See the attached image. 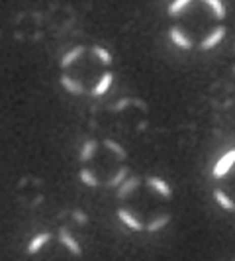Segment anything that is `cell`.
<instances>
[{
  "label": "cell",
  "mask_w": 235,
  "mask_h": 261,
  "mask_svg": "<svg viewBox=\"0 0 235 261\" xmlns=\"http://www.w3.org/2000/svg\"><path fill=\"white\" fill-rule=\"evenodd\" d=\"M78 177H80V181H82V185H86V187H91V189H96L98 187V177L94 175V171L91 169H80V173H78Z\"/></svg>",
  "instance_id": "obj_16"
},
{
  "label": "cell",
  "mask_w": 235,
  "mask_h": 261,
  "mask_svg": "<svg viewBox=\"0 0 235 261\" xmlns=\"http://www.w3.org/2000/svg\"><path fill=\"white\" fill-rule=\"evenodd\" d=\"M214 198H216V202L222 206L223 210H229V212H233L235 210V204H233V198L231 196H227V193H223V191H214Z\"/></svg>",
  "instance_id": "obj_12"
},
{
  "label": "cell",
  "mask_w": 235,
  "mask_h": 261,
  "mask_svg": "<svg viewBox=\"0 0 235 261\" xmlns=\"http://www.w3.org/2000/svg\"><path fill=\"white\" fill-rule=\"evenodd\" d=\"M188 6H190V0H174V2L169 4V14L170 16H177V14H181L183 10H186Z\"/></svg>",
  "instance_id": "obj_20"
},
{
  "label": "cell",
  "mask_w": 235,
  "mask_h": 261,
  "mask_svg": "<svg viewBox=\"0 0 235 261\" xmlns=\"http://www.w3.org/2000/svg\"><path fill=\"white\" fill-rule=\"evenodd\" d=\"M204 4L214 12V18H216V20H223V18H225V12H227V10H225V4H223L222 0H204Z\"/></svg>",
  "instance_id": "obj_13"
},
{
  "label": "cell",
  "mask_w": 235,
  "mask_h": 261,
  "mask_svg": "<svg viewBox=\"0 0 235 261\" xmlns=\"http://www.w3.org/2000/svg\"><path fill=\"white\" fill-rule=\"evenodd\" d=\"M169 38L177 47H181V49H192V39L188 38L181 28H170Z\"/></svg>",
  "instance_id": "obj_5"
},
{
  "label": "cell",
  "mask_w": 235,
  "mask_h": 261,
  "mask_svg": "<svg viewBox=\"0 0 235 261\" xmlns=\"http://www.w3.org/2000/svg\"><path fill=\"white\" fill-rule=\"evenodd\" d=\"M112 81H114V75H112L110 71L104 73V75L100 77V81L96 83V87H94V91H92V96H102V94H106L108 89L112 87Z\"/></svg>",
  "instance_id": "obj_10"
},
{
  "label": "cell",
  "mask_w": 235,
  "mask_h": 261,
  "mask_svg": "<svg viewBox=\"0 0 235 261\" xmlns=\"http://www.w3.org/2000/svg\"><path fill=\"white\" fill-rule=\"evenodd\" d=\"M102 144H104L106 147H108V149L112 151V153H116L118 159H122V161H124V159H128V151H126V149H124L122 145L118 144V142H114V140H110V138H106V140L102 142Z\"/></svg>",
  "instance_id": "obj_18"
},
{
  "label": "cell",
  "mask_w": 235,
  "mask_h": 261,
  "mask_svg": "<svg viewBox=\"0 0 235 261\" xmlns=\"http://www.w3.org/2000/svg\"><path fill=\"white\" fill-rule=\"evenodd\" d=\"M49 240H51V234H49V232H41V234L34 236V238L30 240V244H27V253H30V255H36Z\"/></svg>",
  "instance_id": "obj_7"
},
{
  "label": "cell",
  "mask_w": 235,
  "mask_h": 261,
  "mask_svg": "<svg viewBox=\"0 0 235 261\" xmlns=\"http://www.w3.org/2000/svg\"><path fill=\"white\" fill-rule=\"evenodd\" d=\"M169 222H170L169 214H165V216H157L155 220H151V222L145 226V230H147L149 234H155V232H159V230H163Z\"/></svg>",
  "instance_id": "obj_15"
},
{
  "label": "cell",
  "mask_w": 235,
  "mask_h": 261,
  "mask_svg": "<svg viewBox=\"0 0 235 261\" xmlns=\"http://www.w3.org/2000/svg\"><path fill=\"white\" fill-rule=\"evenodd\" d=\"M130 105H139L137 100H133V98H122L120 102H116V105L112 106V110H116V112H122L126 106H130Z\"/></svg>",
  "instance_id": "obj_21"
},
{
  "label": "cell",
  "mask_w": 235,
  "mask_h": 261,
  "mask_svg": "<svg viewBox=\"0 0 235 261\" xmlns=\"http://www.w3.org/2000/svg\"><path fill=\"white\" fill-rule=\"evenodd\" d=\"M73 218H75V222L78 224V226H84V224L89 222V214H84L82 210H73Z\"/></svg>",
  "instance_id": "obj_22"
},
{
  "label": "cell",
  "mask_w": 235,
  "mask_h": 261,
  "mask_svg": "<svg viewBox=\"0 0 235 261\" xmlns=\"http://www.w3.org/2000/svg\"><path fill=\"white\" fill-rule=\"evenodd\" d=\"M59 242H61V244H63V246H65V248L69 249L71 253H73V255H77V257H78V255L82 253V249H80V244H78L77 240H75V236L71 234L67 228H59Z\"/></svg>",
  "instance_id": "obj_4"
},
{
  "label": "cell",
  "mask_w": 235,
  "mask_h": 261,
  "mask_svg": "<svg viewBox=\"0 0 235 261\" xmlns=\"http://www.w3.org/2000/svg\"><path fill=\"white\" fill-rule=\"evenodd\" d=\"M225 26H218V28H214L212 32H210L206 38L202 39V43H200V49L202 51H210L212 47H216L220 41H222L223 38H225Z\"/></svg>",
  "instance_id": "obj_2"
},
{
  "label": "cell",
  "mask_w": 235,
  "mask_h": 261,
  "mask_svg": "<svg viewBox=\"0 0 235 261\" xmlns=\"http://www.w3.org/2000/svg\"><path fill=\"white\" fill-rule=\"evenodd\" d=\"M147 185H149L155 193H159L161 196H165V198H170V196H172L170 185L167 183L165 179H161V177H149V179H147Z\"/></svg>",
  "instance_id": "obj_6"
},
{
  "label": "cell",
  "mask_w": 235,
  "mask_h": 261,
  "mask_svg": "<svg viewBox=\"0 0 235 261\" xmlns=\"http://www.w3.org/2000/svg\"><path fill=\"white\" fill-rule=\"evenodd\" d=\"M139 183H141L139 177H128L124 183L118 187V198H126L128 195H131L139 187Z\"/></svg>",
  "instance_id": "obj_9"
},
{
  "label": "cell",
  "mask_w": 235,
  "mask_h": 261,
  "mask_svg": "<svg viewBox=\"0 0 235 261\" xmlns=\"http://www.w3.org/2000/svg\"><path fill=\"white\" fill-rule=\"evenodd\" d=\"M118 220L124 224V226L131 228L133 232H141V230H145L143 222H141L135 214H131L128 208H118Z\"/></svg>",
  "instance_id": "obj_3"
},
{
  "label": "cell",
  "mask_w": 235,
  "mask_h": 261,
  "mask_svg": "<svg viewBox=\"0 0 235 261\" xmlns=\"http://www.w3.org/2000/svg\"><path fill=\"white\" fill-rule=\"evenodd\" d=\"M128 175H130V167H122V169H118L116 173H114V177L108 181V187H110V189L120 187V185L128 179Z\"/></svg>",
  "instance_id": "obj_17"
},
{
  "label": "cell",
  "mask_w": 235,
  "mask_h": 261,
  "mask_svg": "<svg viewBox=\"0 0 235 261\" xmlns=\"http://www.w3.org/2000/svg\"><path fill=\"white\" fill-rule=\"evenodd\" d=\"M233 163H235V151L229 149L227 153H223V155L216 161V165H214V169H212V177H214V179L225 177L229 171L233 169Z\"/></svg>",
  "instance_id": "obj_1"
},
{
  "label": "cell",
  "mask_w": 235,
  "mask_h": 261,
  "mask_svg": "<svg viewBox=\"0 0 235 261\" xmlns=\"http://www.w3.org/2000/svg\"><path fill=\"white\" fill-rule=\"evenodd\" d=\"M61 85H63V89H65L67 92H71V94H82V85L78 83V81H75V79L67 77V75H63L61 77Z\"/></svg>",
  "instance_id": "obj_14"
},
{
  "label": "cell",
  "mask_w": 235,
  "mask_h": 261,
  "mask_svg": "<svg viewBox=\"0 0 235 261\" xmlns=\"http://www.w3.org/2000/svg\"><path fill=\"white\" fill-rule=\"evenodd\" d=\"M92 53L102 61V65H110L112 63V53L108 51L102 45H92Z\"/></svg>",
  "instance_id": "obj_19"
},
{
  "label": "cell",
  "mask_w": 235,
  "mask_h": 261,
  "mask_svg": "<svg viewBox=\"0 0 235 261\" xmlns=\"http://www.w3.org/2000/svg\"><path fill=\"white\" fill-rule=\"evenodd\" d=\"M96 149H98V142L96 140H86L84 144H82V149H80V161H91L94 153H96Z\"/></svg>",
  "instance_id": "obj_11"
},
{
  "label": "cell",
  "mask_w": 235,
  "mask_h": 261,
  "mask_svg": "<svg viewBox=\"0 0 235 261\" xmlns=\"http://www.w3.org/2000/svg\"><path fill=\"white\" fill-rule=\"evenodd\" d=\"M82 55H84V45L73 47L71 51H67L65 55H63V59H61V69H67V67H71L73 63H77Z\"/></svg>",
  "instance_id": "obj_8"
}]
</instances>
